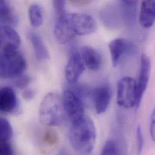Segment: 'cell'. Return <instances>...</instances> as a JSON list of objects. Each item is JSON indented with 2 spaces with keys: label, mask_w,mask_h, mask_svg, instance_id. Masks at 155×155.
<instances>
[{
  "label": "cell",
  "mask_w": 155,
  "mask_h": 155,
  "mask_svg": "<svg viewBox=\"0 0 155 155\" xmlns=\"http://www.w3.org/2000/svg\"><path fill=\"white\" fill-rule=\"evenodd\" d=\"M124 4V5H130V6H134L138 0H121Z\"/></svg>",
  "instance_id": "26"
},
{
  "label": "cell",
  "mask_w": 155,
  "mask_h": 155,
  "mask_svg": "<svg viewBox=\"0 0 155 155\" xmlns=\"http://www.w3.org/2000/svg\"><path fill=\"white\" fill-rule=\"evenodd\" d=\"M28 38L31 42L36 59L39 61L50 59L49 51L41 37L35 33L30 32L28 34Z\"/></svg>",
  "instance_id": "15"
},
{
  "label": "cell",
  "mask_w": 155,
  "mask_h": 155,
  "mask_svg": "<svg viewBox=\"0 0 155 155\" xmlns=\"http://www.w3.org/2000/svg\"><path fill=\"white\" fill-rule=\"evenodd\" d=\"M28 18L31 25L34 28L39 27L43 23V15L41 7L33 4L28 8Z\"/></svg>",
  "instance_id": "17"
},
{
  "label": "cell",
  "mask_w": 155,
  "mask_h": 155,
  "mask_svg": "<svg viewBox=\"0 0 155 155\" xmlns=\"http://www.w3.org/2000/svg\"><path fill=\"white\" fill-rule=\"evenodd\" d=\"M96 27V22L90 15L78 13H65L58 17L54 33L58 42L65 44L78 36L94 32Z\"/></svg>",
  "instance_id": "1"
},
{
  "label": "cell",
  "mask_w": 155,
  "mask_h": 155,
  "mask_svg": "<svg viewBox=\"0 0 155 155\" xmlns=\"http://www.w3.org/2000/svg\"><path fill=\"white\" fill-rule=\"evenodd\" d=\"M18 109V100L14 90L5 86L0 90V110L4 114H12Z\"/></svg>",
  "instance_id": "11"
},
{
  "label": "cell",
  "mask_w": 155,
  "mask_h": 155,
  "mask_svg": "<svg viewBox=\"0 0 155 155\" xmlns=\"http://www.w3.org/2000/svg\"><path fill=\"white\" fill-rule=\"evenodd\" d=\"M1 24L3 25L15 26L18 23V18L6 0H0Z\"/></svg>",
  "instance_id": "16"
},
{
  "label": "cell",
  "mask_w": 155,
  "mask_h": 155,
  "mask_svg": "<svg viewBox=\"0 0 155 155\" xmlns=\"http://www.w3.org/2000/svg\"><path fill=\"white\" fill-rule=\"evenodd\" d=\"M21 44V39L18 33L8 25L1 26V48L9 47L18 49Z\"/></svg>",
  "instance_id": "13"
},
{
  "label": "cell",
  "mask_w": 155,
  "mask_h": 155,
  "mask_svg": "<svg viewBox=\"0 0 155 155\" xmlns=\"http://www.w3.org/2000/svg\"><path fill=\"white\" fill-rule=\"evenodd\" d=\"M35 95V91L31 89H25L22 93V97L24 99L27 101L32 100Z\"/></svg>",
  "instance_id": "24"
},
{
  "label": "cell",
  "mask_w": 155,
  "mask_h": 155,
  "mask_svg": "<svg viewBox=\"0 0 155 155\" xmlns=\"http://www.w3.org/2000/svg\"><path fill=\"white\" fill-rule=\"evenodd\" d=\"M0 138L1 141L10 140L13 137V132L12 127L9 121L4 118H1L0 120Z\"/></svg>",
  "instance_id": "18"
},
{
  "label": "cell",
  "mask_w": 155,
  "mask_h": 155,
  "mask_svg": "<svg viewBox=\"0 0 155 155\" xmlns=\"http://www.w3.org/2000/svg\"><path fill=\"white\" fill-rule=\"evenodd\" d=\"M150 120L151 121H153L155 120V109L153 110L152 114H151V117H150Z\"/></svg>",
  "instance_id": "28"
},
{
  "label": "cell",
  "mask_w": 155,
  "mask_h": 155,
  "mask_svg": "<svg viewBox=\"0 0 155 155\" xmlns=\"http://www.w3.org/2000/svg\"><path fill=\"white\" fill-rule=\"evenodd\" d=\"M30 82V78L26 75H20L17 78H15V85L19 89H26L27 86Z\"/></svg>",
  "instance_id": "20"
},
{
  "label": "cell",
  "mask_w": 155,
  "mask_h": 155,
  "mask_svg": "<svg viewBox=\"0 0 155 155\" xmlns=\"http://www.w3.org/2000/svg\"><path fill=\"white\" fill-rule=\"evenodd\" d=\"M73 2H76L80 4H88L89 1H91V0H70Z\"/></svg>",
  "instance_id": "27"
},
{
  "label": "cell",
  "mask_w": 155,
  "mask_h": 155,
  "mask_svg": "<svg viewBox=\"0 0 155 155\" xmlns=\"http://www.w3.org/2000/svg\"><path fill=\"white\" fill-rule=\"evenodd\" d=\"M91 96L96 112L98 114H103L107 109L112 98L110 87L106 84H101L91 91Z\"/></svg>",
  "instance_id": "8"
},
{
  "label": "cell",
  "mask_w": 155,
  "mask_h": 155,
  "mask_svg": "<svg viewBox=\"0 0 155 155\" xmlns=\"http://www.w3.org/2000/svg\"><path fill=\"white\" fill-rule=\"evenodd\" d=\"M78 87L67 89L62 95V103L64 111L71 123L82 118L84 115V103Z\"/></svg>",
  "instance_id": "5"
},
{
  "label": "cell",
  "mask_w": 155,
  "mask_h": 155,
  "mask_svg": "<svg viewBox=\"0 0 155 155\" xmlns=\"http://www.w3.org/2000/svg\"><path fill=\"white\" fill-rule=\"evenodd\" d=\"M118 149L115 141L109 140L104 144L101 154V155H119Z\"/></svg>",
  "instance_id": "19"
},
{
  "label": "cell",
  "mask_w": 155,
  "mask_h": 155,
  "mask_svg": "<svg viewBox=\"0 0 155 155\" xmlns=\"http://www.w3.org/2000/svg\"><path fill=\"white\" fill-rule=\"evenodd\" d=\"M85 65L80 53L73 51L67 62L65 69V75L67 81L71 84H75L83 73Z\"/></svg>",
  "instance_id": "7"
},
{
  "label": "cell",
  "mask_w": 155,
  "mask_h": 155,
  "mask_svg": "<svg viewBox=\"0 0 155 155\" xmlns=\"http://www.w3.org/2000/svg\"><path fill=\"white\" fill-rule=\"evenodd\" d=\"M62 98L56 92L47 94L42 100L39 112L41 123L47 126H57L64 121Z\"/></svg>",
  "instance_id": "3"
},
{
  "label": "cell",
  "mask_w": 155,
  "mask_h": 155,
  "mask_svg": "<svg viewBox=\"0 0 155 155\" xmlns=\"http://www.w3.org/2000/svg\"><path fill=\"white\" fill-rule=\"evenodd\" d=\"M117 100L118 104L124 108L137 107V81L132 78L126 76L121 78L117 83Z\"/></svg>",
  "instance_id": "6"
},
{
  "label": "cell",
  "mask_w": 155,
  "mask_h": 155,
  "mask_svg": "<svg viewBox=\"0 0 155 155\" xmlns=\"http://www.w3.org/2000/svg\"><path fill=\"white\" fill-rule=\"evenodd\" d=\"M137 148L138 154H140L143 150L144 146V138L143 132L141 126H138L137 130Z\"/></svg>",
  "instance_id": "23"
},
{
  "label": "cell",
  "mask_w": 155,
  "mask_h": 155,
  "mask_svg": "<svg viewBox=\"0 0 155 155\" xmlns=\"http://www.w3.org/2000/svg\"><path fill=\"white\" fill-rule=\"evenodd\" d=\"M151 70V64L149 58L145 54H143L141 59V67L139 78L137 81V104L138 107L141 102L143 96L147 87Z\"/></svg>",
  "instance_id": "10"
},
{
  "label": "cell",
  "mask_w": 155,
  "mask_h": 155,
  "mask_svg": "<svg viewBox=\"0 0 155 155\" xmlns=\"http://www.w3.org/2000/svg\"><path fill=\"white\" fill-rule=\"evenodd\" d=\"M0 154L1 155H11L13 154L12 147L8 141H1Z\"/></svg>",
  "instance_id": "21"
},
{
  "label": "cell",
  "mask_w": 155,
  "mask_h": 155,
  "mask_svg": "<svg viewBox=\"0 0 155 155\" xmlns=\"http://www.w3.org/2000/svg\"><path fill=\"white\" fill-rule=\"evenodd\" d=\"M140 24L146 28H150L155 21V0H143L140 13Z\"/></svg>",
  "instance_id": "14"
},
{
  "label": "cell",
  "mask_w": 155,
  "mask_h": 155,
  "mask_svg": "<svg viewBox=\"0 0 155 155\" xmlns=\"http://www.w3.org/2000/svg\"><path fill=\"white\" fill-rule=\"evenodd\" d=\"M65 0H53V5L58 17L65 14Z\"/></svg>",
  "instance_id": "22"
},
{
  "label": "cell",
  "mask_w": 155,
  "mask_h": 155,
  "mask_svg": "<svg viewBox=\"0 0 155 155\" xmlns=\"http://www.w3.org/2000/svg\"><path fill=\"white\" fill-rule=\"evenodd\" d=\"M109 48L114 67L117 66L123 55L130 54L134 53L135 49L132 43L123 38L112 40L109 43Z\"/></svg>",
  "instance_id": "9"
},
{
  "label": "cell",
  "mask_w": 155,
  "mask_h": 155,
  "mask_svg": "<svg viewBox=\"0 0 155 155\" xmlns=\"http://www.w3.org/2000/svg\"><path fill=\"white\" fill-rule=\"evenodd\" d=\"M80 54L85 67L89 70L97 71L100 69L102 64L101 57L94 48L84 46L80 50Z\"/></svg>",
  "instance_id": "12"
},
{
  "label": "cell",
  "mask_w": 155,
  "mask_h": 155,
  "mask_svg": "<svg viewBox=\"0 0 155 155\" xmlns=\"http://www.w3.org/2000/svg\"><path fill=\"white\" fill-rule=\"evenodd\" d=\"M96 137L95 127L89 118L84 116L78 121L72 123L69 140L72 147L79 153H91L95 146Z\"/></svg>",
  "instance_id": "2"
},
{
  "label": "cell",
  "mask_w": 155,
  "mask_h": 155,
  "mask_svg": "<svg viewBox=\"0 0 155 155\" xmlns=\"http://www.w3.org/2000/svg\"><path fill=\"white\" fill-rule=\"evenodd\" d=\"M27 67L24 56L17 49L5 47L1 48L0 74L2 78H15L23 74Z\"/></svg>",
  "instance_id": "4"
},
{
  "label": "cell",
  "mask_w": 155,
  "mask_h": 155,
  "mask_svg": "<svg viewBox=\"0 0 155 155\" xmlns=\"http://www.w3.org/2000/svg\"><path fill=\"white\" fill-rule=\"evenodd\" d=\"M150 135L152 140L155 141V120L151 121L150 124Z\"/></svg>",
  "instance_id": "25"
}]
</instances>
